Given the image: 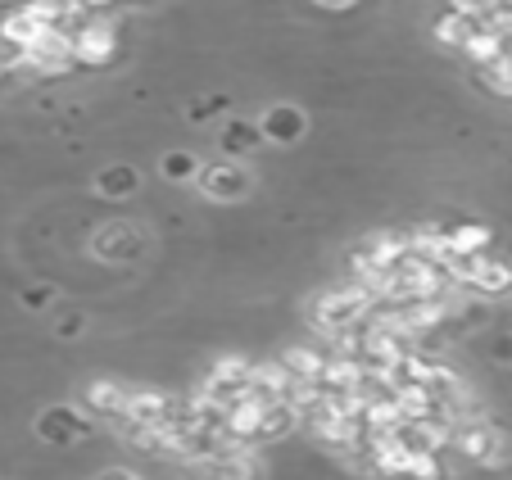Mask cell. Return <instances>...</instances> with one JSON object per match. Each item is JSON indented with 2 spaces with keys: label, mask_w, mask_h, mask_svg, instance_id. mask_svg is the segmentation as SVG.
Here are the masks:
<instances>
[{
  "label": "cell",
  "mask_w": 512,
  "mask_h": 480,
  "mask_svg": "<svg viewBox=\"0 0 512 480\" xmlns=\"http://www.w3.org/2000/svg\"><path fill=\"white\" fill-rule=\"evenodd\" d=\"M114 55H118L114 23H105V19H87V23H82L78 37H73V59H78V64H109Z\"/></svg>",
  "instance_id": "obj_1"
},
{
  "label": "cell",
  "mask_w": 512,
  "mask_h": 480,
  "mask_svg": "<svg viewBox=\"0 0 512 480\" xmlns=\"http://www.w3.org/2000/svg\"><path fill=\"white\" fill-rule=\"evenodd\" d=\"M254 186V177L245 173L241 164H213L200 173V191L209 195V200H245Z\"/></svg>",
  "instance_id": "obj_2"
},
{
  "label": "cell",
  "mask_w": 512,
  "mask_h": 480,
  "mask_svg": "<svg viewBox=\"0 0 512 480\" xmlns=\"http://www.w3.org/2000/svg\"><path fill=\"white\" fill-rule=\"evenodd\" d=\"M467 290H476V295H485V299L512 290V263L481 254V259H476V268H472V277H467Z\"/></svg>",
  "instance_id": "obj_3"
},
{
  "label": "cell",
  "mask_w": 512,
  "mask_h": 480,
  "mask_svg": "<svg viewBox=\"0 0 512 480\" xmlns=\"http://www.w3.org/2000/svg\"><path fill=\"white\" fill-rule=\"evenodd\" d=\"M127 394H132V390H123L118 381H91L82 399H87V408H91L96 417L114 422V417H123V413H127Z\"/></svg>",
  "instance_id": "obj_4"
},
{
  "label": "cell",
  "mask_w": 512,
  "mask_h": 480,
  "mask_svg": "<svg viewBox=\"0 0 512 480\" xmlns=\"http://www.w3.org/2000/svg\"><path fill=\"white\" fill-rule=\"evenodd\" d=\"M259 132L268 136V141H277V145H290V141H300L304 136V114L300 109H290V105H272L268 114H263Z\"/></svg>",
  "instance_id": "obj_5"
},
{
  "label": "cell",
  "mask_w": 512,
  "mask_h": 480,
  "mask_svg": "<svg viewBox=\"0 0 512 480\" xmlns=\"http://www.w3.org/2000/svg\"><path fill=\"white\" fill-rule=\"evenodd\" d=\"M37 431L55 444H73L78 435H87V422H82L78 413H68V408H50V413L37 422Z\"/></svg>",
  "instance_id": "obj_6"
},
{
  "label": "cell",
  "mask_w": 512,
  "mask_h": 480,
  "mask_svg": "<svg viewBox=\"0 0 512 480\" xmlns=\"http://www.w3.org/2000/svg\"><path fill=\"white\" fill-rule=\"evenodd\" d=\"M463 55L472 59L476 68H490V64H499L503 55H508V41L499 37V32H490V28H476L472 37H467V46H463Z\"/></svg>",
  "instance_id": "obj_7"
},
{
  "label": "cell",
  "mask_w": 512,
  "mask_h": 480,
  "mask_svg": "<svg viewBox=\"0 0 512 480\" xmlns=\"http://www.w3.org/2000/svg\"><path fill=\"white\" fill-rule=\"evenodd\" d=\"M127 240H136V227L114 222V227H105L96 236V254H100V259H136V254H141V245H127Z\"/></svg>",
  "instance_id": "obj_8"
},
{
  "label": "cell",
  "mask_w": 512,
  "mask_h": 480,
  "mask_svg": "<svg viewBox=\"0 0 512 480\" xmlns=\"http://www.w3.org/2000/svg\"><path fill=\"white\" fill-rule=\"evenodd\" d=\"M476 28H481V19H467L463 10H454V5H449V14H440V19H435V41H445V46L463 50L467 37H472Z\"/></svg>",
  "instance_id": "obj_9"
},
{
  "label": "cell",
  "mask_w": 512,
  "mask_h": 480,
  "mask_svg": "<svg viewBox=\"0 0 512 480\" xmlns=\"http://www.w3.org/2000/svg\"><path fill=\"white\" fill-rule=\"evenodd\" d=\"M485 245H490V227H481V222H458V227H449V250L454 254L481 259Z\"/></svg>",
  "instance_id": "obj_10"
},
{
  "label": "cell",
  "mask_w": 512,
  "mask_h": 480,
  "mask_svg": "<svg viewBox=\"0 0 512 480\" xmlns=\"http://www.w3.org/2000/svg\"><path fill=\"white\" fill-rule=\"evenodd\" d=\"M159 173L168 177V182H200V159H195L191 150H173V154H164V164H159Z\"/></svg>",
  "instance_id": "obj_11"
},
{
  "label": "cell",
  "mask_w": 512,
  "mask_h": 480,
  "mask_svg": "<svg viewBox=\"0 0 512 480\" xmlns=\"http://www.w3.org/2000/svg\"><path fill=\"white\" fill-rule=\"evenodd\" d=\"M481 73H485V82H490V91H494V96H512V50L499 59V64L481 68Z\"/></svg>",
  "instance_id": "obj_12"
},
{
  "label": "cell",
  "mask_w": 512,
  "mask_h": 480,
  "mask_svg": "<svg viewBox=\"0 0 512 480\" xmlns=\"http://www.w3.org/2000/svg\"><path fill=\"white\" fill-rule=\"evenodd\" d=\"M259 141H263V132H254L250 123H232V127H227V132H223V145H227V150H232V154L254 150V145H259Z\"/></svg>",
  "instance_id": "obj_13"
},
{
  "label": "cell",
  "mask_w": 512,
  "mask_h": 480,
  "mask_svg": "<svg viewBox=\"0 0 512 480\" xmlns=\"http://www.w3.org/2000/svg\"><path fill=\"white\" fill-rule=\"evenodd\" d=\"M132 186H136V173L132 168H123V164L109 168V173H100V191H109V195H127Z\"/></svg>",
  "instance_id": "obj_14"
},
{
  "label": "cell",
  "mask_w": 512,
  "mask_h": 480,
  "mask_svg": "<svg viewBox=\"0 0 512 480\" xmlns=\"http://www.w3.org/2000/svg\"><path fill=\"white\" fill-rule=\"evenodd\" d=\"M23 304H28V308H46V304H50V290H46V286L23 290Z\"/></svg>",
  "instance_id": "obj_15"
},
{
  "label": "cell",
  "mask_w": 512,
  "mask_h": 480,
  "mask_svg": "<svg viewBox=\"0 0 512 480\" xmlns=\"http://www.w3.org/2000/svg\"><path fill=\"white\" fill-rule=\"evenodd\" d=\"M78 5H82V10H105L109 0H78Z\"/></svg>",
  "instance_id": "obj_16"
},
{
  "label": "cell",
  "mask_w": 512,
  "mask_h": 480,
  "mask_svg": "<svg viewBox=\"0 0 512 480\" xmlns=\"http://www.w3.org/2000/svg\"><path fill=\"white\" fill-rule=\"evenodd\" d=\"M318 5H327V10H345V5H354V0H318Z\"/></svg>",
  "instance_id": "obj_17"
},
{
  "label": "cell",
  "mask_w": 512,
  "mask_h": 480,
  "mask_svg": "<svg viewBox=\"0 0 512 480\" xmlns=\"http://www.w3.org/2000/svg\"><path fill=\"white\" fill-rule=\"evenodd\" d=\"M100 480H136V476H127V471H109V476H100Z\"/></svg>",
  "instance_id": "obj_18"
}]
</instances>
